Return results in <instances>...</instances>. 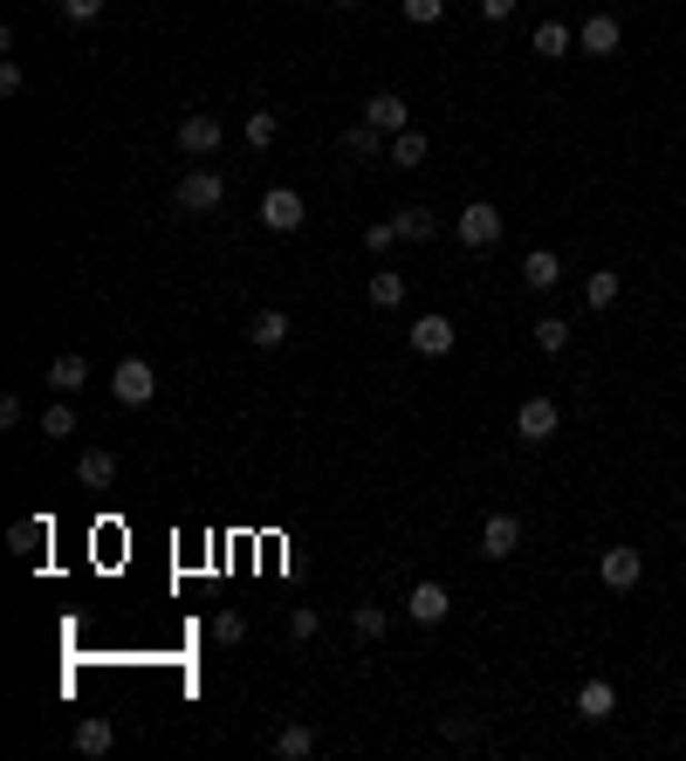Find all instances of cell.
I'll return each instance as SVG.
<instances>
[{"instance_id":"6da1fadb","label":"cell","mask_w":686,"mask_h":761,"mask_svg":"<svg viewBox=\"0 0 686 761\" xmlns=\"http://www.w3.org/2000/svg\"><path fill=\"white\" fill-rule=\"evenodd\" d=\"M172 207H179V213H220V207H227V179H220L213 166H192V172L172 186Z\"/></svg>"},{"instance_id":"7a4b0ae2","label":"cell","mask_w":686,"mask_h":761,"mask_svg":"<svg viewBox=\"0 0 686 761\" xmlns=\"http://www.w3.org/2000/svg\"><path fill=\"white\" fill-rule=\"evenodd\" d=\"M110 398H117V405H151V398H158V371L145 364V357H125V364H117L110 371Z\"/></svg>"},{"instance_id":"3957f363","label":"cell","mask_w":686,"mask_h":761,"mask_svg":"<svg viewBox=\"0 0 686 761\" xmlns=\"http://www.w3.org/2000/svg\"><path fill=\"white\" fill-rule=\"evenodd\" d=\"M556 425H563V405H556V398H543V391L515 405V439H529V447H549Z\"/></svg>"},{"instance_id":"277c9868","label":"cell","mask_w":686,"mask_h":761,"mask_svg":"<svg viewBox=\"0 0 686 761\" xmlns=\"http://www.w3.org/2000/svg\"><path fill=\"white\" fill-rule=\"evenodd\" d=\"M501 207H488V199H474V207H460V220H454V233H460V248H495V240H501Z\"/></svg>"},{"instance_id":"5b68a950","label":"cell","mask_w":686,"mask_h":761,"mask_svg":"<svg viewBox=\"0 0 686 761\" xmlns=\"http://www.w3.org/2000/svg\"><path fill=\"white\" fill-rule=\"evenodd\" d=\"M597 577H604V590H638V583H645V549L612 542V549L597 555Z\"/></svg>"},{"instance_id":"8992f818","label":"cell","mask_w":686,"mask_h":761,"mask_svg":"<svg viewBox=\"0 0 686 761\" xmlns=\"http://www.w3.org/2000/svg\"><path fill=\"white\" fill-rule=\"evenodd\" d=\"M220 138H227V131H220L213 110H186V117H179V151H186V158H213Z\"/></svg>"},{"instance_id":"52a82bcc","label":"cell","mask_w":686,"mask_h":761,"mask_svg":"<svg viewBox=\"0 0 686 761\" xmlns=\"http://www.w3.org/2000/svg\"><path fill=\"white\" fill-rule=\"evenodd\" d=\"M302 220H309V207H302V192H296V186L261 192V227H268V233H296Z\"/></svg>"},{"instance_id":"ba28073f","label":"cell","mask_w":686,"mask_h":761,"mask_svg":"<svg viewBox=\"0 0 686 761\" xmlns=\"http://www.w3.org/2000/svg\"><path fill=\"white\" fill-rule=\"evenodd\" d=\"M365 124H371V131H385V138H398V131H412V103L398 97V90H371Z\"/></svg>"},{"instance_id":"9c48e42d","label":"cell","mask_w":686,"mask_h":761,"mask_svg":"<svg viewBox=\"0 0 686 761\" xmlns=\"http://www.w3.org/2000/svg\"><path fill=\"white\" fill-rule=\"evenodd\" d=\"M406 343H412L419 357H447V350L460 343V330H454V316H439V309H433V316H419V323L406 330Z\"/></svg>"},{"instance_id":"30bf717a","label":"cell","mask_w":686,"mask_h":761,"mask_svg":"<svg viewBox=\"0 0 686 761\" xmlns=\"http://www.w3.org/2000/svg\"><path fill=\"white\" fill-rule=\"evenodd\" d=\"M515 549H521V522L515 514H488V522H480V555H488V563H508Z\"/></svg>"},{"instance_id":"8fae6325","label":"cell","mask_w":686,"mask_h":761,"mask_svg":"<svg viewBox=\"0 0 686 761\" xmlns=\"http://www.w3.org/2000/svg\"><path fill=\"white\" fill-rule=\"evenodd\" d=\"M447 611H454L447 583H412V597H406V618L412 624H447Z\"/></svg>"},{"instance_id":"7c38bea8","label":"cell","mask_w":686,"mask_h":761,"mask_svg":"<svg viewBox=\"0 0 686 761\" xmlns=\"http://www.w3.org/2000/svg\"><path fill=\"white\" fill-rule=\"evenodd\" d=\"M618 42H625L618 14H590V21L577 28V49H584V56H618Z\"/></svg>"},{"instance_id":"4fadbf2b","label":"cell","mask_w":686,"mask_h":761,"mask_svg":"<svg viewBox=\"0 0 686 761\" xmlns=\"http://www.w3.org/2000/svg\"><path fill=\"white\" fill-rule=\"evenodd\" d=\"M69 741H76V754H90V761H103V754L117 748V728H110L103 713H90V720H76V734H69Z\"/></svg>"},{"instance_id":"5bb4252c","label":"cell","mask_w":686,"mask_h":761,"mask_svg":"<svg viewBox=\"0 0 686 761\" xmlns=\"http://www.w3.org/2000/svg\"><path fill=\"white\" fill-rule=\"evenodd\" d=\"M521 282H529L536 296H549L563 282V254L556 248H529V261H521Z\"/></svg>"},{"instance_id":"9a60e30c","label":"cell","mask_w":686,"mask_h":761,"mask_svg":"<svg viewBox=\"0 0 686 761\" xmlns=\"http://www.w3.org/2000/svg\"><path fill=\"white\" fill-rule=\"evenodd\" d=\"M289 330H296L289 309H261L255 323H248V343H255V350H281V343H289Z\"/></svg>"},{"instance_id":"2e32d148","label":"cell","mask_w":686,"mask_h":761,"mask_svg":"<svg viewBox=\"0 0 686 761\" xmlns=\"http://www.w3.org/2000/svg\"><path fill=\"white\" fill-rule=\"evenodd\" d=\"M577 713L584 720H612L618 713V687H612V679H584V687H577Z\"/></svg>"},{"instance_id":"e0dca14e","label":"cell","mask_w":686,"mask_h":761,"mask_svg":"<svg viewBox=\"0 0 686 761\" xmlns=\"http://www.w3.org/2000/svg\"><path fill=\"white\" fill-rule=\"evenodd\" d=\"M76 480H83L90 494H103L110 480H117V453H110V447H90L83 460H76Z\"/></svg>"},{"instance_id":"ac0fdd59","label":"cell","mask_w":686,"mask_h":761,"mask_svg":"<svg viewBox=\"0 0 686 761\" xmlns=\"http://www.w3.org/2000/svg\"><path fill=\"white\" fill-rule=\"evenodd\" d=\"M8 549L14 555H42L49 549V514H21V522L8 529Z\"/></svg>"},{"instance_id":"d6986e66","label":"cell","mask_w":686,"mask_h":761,"mask_svg":"<svg viewBox=\"0 0 686 761\" xmlns=\"http://www.w3.org/2000/svg\"><path fill=\"white\" fill-rule=\"evenodd\" d=\"M344 151H350V158H371V166H378V158H391V138H385V131H371L365 117H357V124L344 131Z\"/></svg>"},{"instance_id":"ffe728a7","label":"cell","mask_w":686,"mask_h":761,"mask_svg":"<svg viewBox=\"0 0 686 761\" xmlns=\"http://www.w3.org/2000/svg\"><path fill=\"white\" fill-rule=\"evenodd\" d=\"M391 227H398V240H412V248H419V240H433V233H439V213H433V207H398V213H391Z\"/></svg>"},{"instance_id":"44dd1931","label":"cell","mask_w":686,"mask_h":761,"mask_svg":"<svg viewBox=\"0 0 686 761\" xmlns=\"http://www.w3.org/2000/svg\"><path fill=\"white\" fill-rule=\"evenodd\" d=\"M90 384V364H83V357H56V364H49V391H62V398H76V391H83Z\"/></svg>"},{"instance_id":"7402d4cb","label":"cell","mask_w":686,"mask_h":761,"mask_svg":"<svg viewBox=\"0 0 686 761\" xmlns=\"http://www.w3.org/2000/svg\"><path fill=\"white\" fill-rule=\"evenodd\" d=\"M316 754V728H302V720H289V728L275 734V761H309Z\"/></svg>"},{"instance_id":"603a6c76","label":"cell","mask_w":686,"mask_h":761,"mask_svg":"<svg viewBox=\"0 0 686 761\" xmlns=\"http://www.w3.org/2000/svg\"><path fill=\"white\" fill-rule=\"evenodd\" d=\"M618 296H625V274H612V268H597L584 282V309H612Z\"/></svg>"},{"instance_id":"cb8c5ba5","label":"cell","mask_w":686,"mask_h":761,"mask_svg":"<svg viewBox=\"0 0 686 761\" xmlns=\"http://www.w3.org/2000/svg\"><path fill=\"white\" fill-rule=\"evenodd\" d=\"M406 302V274L398 268H371V309H398Z\"/></svg>"},{"instance_id":"d4e9b609","label":"cell","mask_w":686,"mask_h":761,"mask_svg":"<svg viewBox=\"0 0 686 761\" xmlns=\"http://www.w3.org/2000/svg\"><path fill=\"white\" fill-rule=\"evenodd\" d=\"M391 166H398V172H412V166H426V131H419V124L391 138Z\"/></svg>"},{"instance_id":"484cf974","label":"cell","mask_w":686,"mask_h":761,"mask_svg":"<svg viewBox=\"0 0 686 761\" xmlns=\"http://www.w3.org/2000/svg\"><path fill=\"white\" fill-rule=\"evenodd\" d=\"M570 49H577V28H563V21H543L536 28V56L556 62V56H570Z\"/></svg>"},{"instance_id":"4316f807","label":"cell","mask_w":686,"mask_h":761,"mask_svg":"<svg viewBox=\"0 0 686 761\" xmlns=\"http://www.w3.org/2000/svg\"><path fill=\"white\" fill-rule=\"evenodd\" d=\"M275 131H281V124H275V110H248V124H240V138H248L255 151H268V144H275Z\"/></svg>"},{"instance_id":"83f0119b","label":"cell","mask_w":686,"mask_h":761,"mask_svg":"<svg viewBox=\"0 0 686 761\" xmlns=\"http://www.w3.org/2000/svg\"><path fill=\"white\" fill-rule=\"evenodd\" d=\"M350 631H357V638H371V645H378V638L391 631V618H385L378 604H357V611H350Z\"/></svg>"},{"instance_id":"f1b7e54d","label":"cell","mask_w":686,"mask_h":761,"mask_svg":"<svg viewBox=\"0 0 686 761\" xmlns=\"http://www.w3.org/2000/svg\"><path fill=\"white\" fill-rule=\"evenodd\" d=\"M536 350H570V323H563V316H543V323H536Z\"/></svg>"},{"instance_id":"f546056e","label":"cell","mask_w":686,"mask_h":761,"mask_svg":"<svg viewBox=\"0 0 686 761\" xmlns=\"http://www.w3.org/2000/svg\"><path fill=\"white\" fill-rule=\"evenodd\" d=\"M316 631H322V611H316V604H296V611H289V638H296V645H309Z\"/></svg>"},{"instance_id":"4dcf8cb0","label":"cell","mask_w":686,"mask_h":761,"mask_svg":"<svg viewBox=\"0 0 686 761\" xmlns=\"http://www.w3.org/2000/svg\"><path fill=\"white\" fill-rule=\"evenodd\" d=\"M398 14H406L412 28H433L439 14H447V0H398Z\"/></svg>"},{"instance_id":"1f68e13d","label":"cell","mask_w":686,"mask_h":761,"mask_svg":"<svg viewBox=\"0 0 686 761\" xmlns=\"http://www.w3.org/2000/svg\"><path fill=\"white\" fill-rule=\"evenodd\" d=\"M240 638H248V618H240V611H220V618H213V645H240Z\"/></svg>"},{"instance_id":"d6a6232c","label":"cell","mask_w":686,"mask_h":761,"mask_svg":"<svg viewBox=\"0 0 686 761\" xmlns=\"http://www.w3.org/2000/svg\"><path fill=\"white\" fill-rule=\"evenodd\" d=\"M391 248H398V227L391 220H371L365 227V254H391Z\"/></svg>"},{"instance_id":"836d02e7","label":"cell","mask_w":686,"mask_h":761,"mask_svg":"<svg viewBox=\"0 0 686 761\" xmlns=\"http://www.w3.org/2000/svg\"><path fill=\"white\" fill-rule=\"evenodd\" d=\"M69 432H76V412L69 405H49L42 412V439H69Z\"/></svg>"},{"instance_id":"e575fe53","label":"cell","mask_w":686,"mask_h":761,"mask_svg":"<svg viewBox=\"0 0 686 761\" xmlns=\"http://www.w3.org/2000/svg\"><path fill=\"white\" fill-rule=\"evenodd\" d=\"M97 14H103V0H62V21L69 28H90Z\"/></svg>"},{"instance_id":"d590c367","label":"cell","mask_w":686,"mask_h":761,"mask_svg":"<svg viewBox=\"0 0 686 761\" xmlns=\"http://www.w3.org/2000/svg\"><path fill=\"white\" fill-rule=\"evenodd\" d=\"M28 90V76H21V62H0V97H21Z\"/></svg>"},{"instance_id":"8d00e7d4","label":"cell","mask_w":686,"mask_h":761,"mask_svg":"<svg viewBox=\"0 0 686 761\" xmlns=\"http://www.w3.org/2000/svg\"><path fill=\"white\" fill-rule=\"evenodd\" d=\"M515 8H521V0H480V14H488V21H508Z\"/></svg>"},{"instance_id":"74e56055","label":"cell","mask_w":686,"mask_h":761,"mask_svg":"<svg viewBox=\"0 0 686 761\" xmlns=\"http://www.w3.org/2000/svg\"><path fill=\"white\" fill-rule=\"evenodd\" d=\"M330 8H337V14H357V8H365V0H330Z\"/></svg>"}]
</instances>
